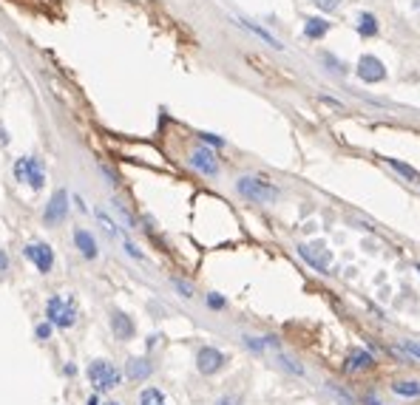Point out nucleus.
<instances>
[{"mask_svg":"<svg viewBox=\"0 0 420 405\" xmlns=\"http://www.w3.org/2000/svg\"><path fill=\"white\" fill-rule=\"evenodd\" d=\"M236 193L253 205H276L281 198V190L270 181V179H262V176H239L236 179Z\"/></svg>","mask_w":420,"mask_h":405,"instance_id":"1","label":"nucleus"},{"mask_svg":"<svg viewBox=\"0 0 420 405\" xmlns=\"http://www.w3.org/2000/svg\"><path fill=\"white\" fill-rule=\"evenodd\" d=\"M80 312H77V303L71 298H63V295H52L46 301V320L57 329H71L77 323Z\"/></svg>","mask_w":420,"mask_h":405,"instance_id":"2","label":"nucleus"},{"mask_svg":"<svg viewBox=\"0 0 420 405\" xmlns=\"http://www.w3.org/2000/svg\"><path fill=\"white\" fill-rule=\"evenodd\" d=\"M86 374H88V382L94 385V391H111V388H117L122 382V371L114 363H108V360L88 363Z\"/></svg>","mask_w":420,"mask_h":405,"instance_id":"3","label":"nucleus"},{"mask_svg":"<svg viewBox=\"0 0 420 405\" xmlns=\"http://www.w3.org/2000/svg\"><path fill=\"white\" fill-rule=\"evenodd\" d=\"M12 170H15V179H18V181L29 184L32 190H43V184H46V170H43L40 159H35V156H21Z\"/></svg>","mask_w":420,"mask_h":405,"instance_id":"4","label":"nucleus"},{"mask_svg":"<svg viewBox=\"0 0 420 405\" xmlns=\"http://www.w3.org/2000/svg\"><path fill=\"white\" fill-rule=\"evenodd\" d=\"M187 164H190L196 173L207 176V179H216V176H219V162H216V153L210 150V147H204V145H199V147H193V150H190Z\"/></svg>","mask_w":420,"mask_h":405,"instance_id":"5","label":"nucleus"},{"mask_svg":"<svg viewBox=\"0 0 420 405\" xmlns=\"http://www.w3.org/2000/svg\"><path fill=\"white\" fill-rule=\"evenodd\" d=\"M355 77L366 85H375V83H383L386 80V66L375 57V54H363L355 66Z\"/></svg>","mask_w":420,"mask_h":405,"instance_id":"6","label":"nucleus"},{"mask_svg":"<svg viewBox=\"0 0 420 405\" xmlns=\"http://www.w3.org/2000/svg\"><path fill=\"white\" fill-rule=\"evenodd\" d=\"M225 363H228V357H225L216 346H202V349L196 351V368H199V374H204V377L222 371Z\"/></svg>","mask_w":420,"mask_h":405,"instance_id":"7","label":"nucleus"},{"mask_svg":"<svg viewBox=\"0 0 420 405\" xmlns=\"http://www.w3.org/2000/svg\"><path fill=\"white\" fill-rule=\"evenodd\" d=\"M69 219V193L66 190H57L52 198H49V205H46V213H43V224L46 227H57Z\"/></svg>","mask_w":420,"mask_h":405,"instance_id":"8","label":"nucleus"},{"mask_svg":"<svg viewBox=\"0 0 420 405\" xmlns=\"http://www.w3.org/2000/svg\"><path fill=\"white\" fill-rule=\"evenodd\" d=\"M23 255H26V258L37 267V272H43V275H49V272L54 270V250H52L49 244H43V241H32V244H26Z\"/></svg>","mask_w":420,"mask_h":405,"instance_id":"9","label":"nucleus"},{"mask_svg":"<svg viewBox=\"0 0 420 405\" xmlns=\"http://www.w3.org/2000/svg\"><path fill=\"white\" fill-rule=\"evenodd\" d=\"M298 255H301L310 267H315L318 272H327L329 264H332V253H329L327 244H321V241H315V244H301V247H298Z\"/></svg>","mask_w":420,"mask_h":405,"instance_id":"10","label":"nucleus"},{"mask_svg":"<svg viewBox=\"0 0 420 405\" xmlns=\"http://www.w3.org/2000/svg\"><path fill=\"white\" fill-rule=\"evenodd\" d=\"M346 374H363V371H372L375 368V357H372V351H366V349H352L349 354H346Z\"/></svg>","mask_w":420,"mask_h":405,"instance_id":"11","label":"nucleus"},{"mask_svg":"<svg viewBox=\"0 0 420 405\" xmlns=\"http://www.w3.org/2000/svg\"><path fill=\"white\" fill-rule=\"evenodd\" d=\"M74 247L80 250V255H83L86 261H97V255H100L97 238H94L88 230H83V227H77V230H74Z\"/></svg>","mask_w":420,"mask_h":405,"instance_id":"12","label":"nucleus"},{"mask_svg":"<svg viewBox=\"0 0 420 405\" xmlns=\"http://www.w3.org/2000/svg\"><path fill=\"white\" fill-rule=\"evenodd\" d=\"M111 329H114V337H117V340H131L134 332H136L134 320H131L125 312H119V309L111 312Z\"/></svg>","mask_w":420,"mask_h":405,"instance_id":"13","label":"nucleus"},{"mask_svg":"<svg viewBox=\"0 0 420 405\" xmlns=\"http://www.w3.org/2000/svg\"><path fill=\"white\" fill-rule=\"evenodd\" d=\"M125 374H128V380H148L153 374V365L148 357H131L125 363Z\"/></svg>","mask_w":420,"mask_h":405,"instance_id":"14","label":"nucleus"},{"mask_svg":"<svg viewBox=\"0 0 420 405\" xmlns=\"http://www.w3.org/2000/svg\"><path fill=\"white\" fill-rule=\"evenodd\" d=\"M355 32H358L363 40H372V37H378V32H380V26H378V18H375L372 12H361V15H358V20H355Z\"/></svg>","mask_w":420,"mask_h":405,"instance_id":"15","label":"nucleus"},{"mask_svg":"<svg viewBox=\"0 0 420 405\" xmlns=\"http://www.w3.org/2000/svg\"><path fill=\"white\" fill-rule=\"evenodd\" d=\"M329 29H332V23H327L324 18H307L304 20V37L307 40H324L329 35Z\"/></svg>","mask_w":420,"mask_h":405,"instance_id":"16","label":"nucleus"},{"mask_svg":"<svg viewBox=\"0 0 420 405\" xmlns=\"http://www.w3.org/2000/svg\"><path fill=\"white\" fill-rule=\"evenodd\" d=\"M236 26L247 29L250 35H256L259 40H264V43H267L270 49H276V52H281V49H284V46H281V43H279V40H276V37H273L267 29H262V26H253V23H250V20H245V18H236Z\"/></svg>","mask_w":420,"mask_h":405,"instance_id":"17","label":"nucleus"},{"mask_svg":"<svg viewBox=\"0 0 420 405\" xmlns=\"http://www.w3.org/2000/svg\"><path fill=\"white\" fill-rule=\"evenodd\" d=\"M392 394H397L403 399H414V397H420V380H395Z\"/></svg>","mask_w":420,"mask_h":405,"instance_id":"18","label":"nucleus"},{"mask_svg":"<svg viewBox=\"0 0 420 405\" xmlns=\"http://www.w3.org/2000/svg\"><path fill=\"white\" fill-rule=\"evenodd\" d=\"M395 173H400L406 181H412V184H420V173L414 170V167H409V164H403V162H397V159H383Z\"/></svg>","mask_w":420,"mask_h":405,"instance_id":"19","label":"nucleus"},{"mask_svg":"<svg viewBox=\"0 0 420 405\" xmlns=\"http://www.w3.org/2000/svg\"><path fill=\"white\" fill-rule=\"evenodd\" d=\"M111 210H114V213L122 219V224H125L128 230H136V219L131 216V210L122 205V201H117V198H114V201H111Z\"/></svg>","mask_w":420,"mask_h":405,"instance_id":"20","label":"nucleus"},{"mask_svg":"<svg viewBox=\"0 0 420 405\" xmlns=\"http://www.w3.org/2000/svg\"><path fill=\"white\" fill-rule=\"evenodd\" d=\"M94 216H97V222L103 224V230H105V233H108L111 238H119V241H122V233H119V224H117V222H111V219H108V213H103V210H97Z\"/></svg>","mask_w":420,"mask_h":405,"instance_id":"21","label":"nucleus"},{"mask_svg":"<svg viewBox=\"0 0 420 405\" xmlns=\"http://www.w3.org/2000/svg\"><path fill=\"white\" fill-rule=\"evenodd\" d=\"M139 405H168V402H165V397H162L159 388H145L139 394Z\"/></svg>","mask_w":420,"mask_h":405,"instance_id":"22","label":"nucleus"},{"mask_svg":"<svg viewBox=\"0 0 420 405\" xmlns=\"http://www.w3.org/2000/svg\"><path fill=\"white\" fill-rule=\"evenodd\" d=\"M321 63L327 66V71H332V74H338V77H344V74H346V66H344L335 54H327V52H324V54H321Z\"/></svg>","mask_w":420,"mask_h":405,"instance_id":"23","label":"nucleus"},{"mask_svg":"<svg viewBox=\"0 0 420 405\" xmlns=\"http://www.w3.org/2000/svg\"><path fill=\"white\" fill-rule=\"evenodd\" d=\"M327 391H332V394L341 399V405H355V397H352L349 391H344L338 382H327Z\"/></svg>","mask_w":420,"mask_h":405,"instance_id":"24","label":"nucleus"},{"mask_svg":"<svg viewBox=\"0 0 420 405\" xmlns=\"http://www.w3.org/2000/svg\"><path fill=\"white\" fill-rule=\"evenodd\" d=\"M397 346H400V351H403V354H409L412 360H417V363H420V343H417V340H400Z\"/></svg>","mask_w":420,"mask_h":405,"instance_id":"25","label":"nucleus"},{"mask_svg":"<svg viewBox=\"0 0 420 405\" xmlns=\"http://www.w3.org/2000/svg\"><path fill=\"white\" fill-rule=\"evenodd\" d=\"M313 4H315V9H321V12H338L341 6H344V0H313Z\"/></svg>","mask_w":420,"mask_h":405,"instance_id":"26","label":"nucleus"},{"mask_svg":"<svg viewBox=\"0 0 420 405\" xmlns=\"http://www.w3.org/2000/svg\"><path fill=\"white\" fill-rule=\"evenodd\" d=\"M199 139H202V145H210V147H225V139L216 133H199Z\"/></svg>","mask_w":420,"mask_h":405,"instance_id":"27","label":"nucleus"},{"mask_svg":"<svg viewBox=\"0 0 420 405\" xmlns=\"http://www.w3.org/2000/svg\"><path fill=\"white\" fill-rule=\"evenodd\" d=\"M122 247H125V253L134 258V261H145V255L139 253V247L134 244V241H128V238H122Z\"/></svg>","mask_w":420,"mask_h":405,"instance_id":"28","label":"nucleus"},{"mask_svg":"<svg viewBox=\"0 0 420 405\" xmlns=\"http://www.w3.org/2000/svg\"><path fill=\"white\" fill-rule=\"evenodd\" d=\"M279 360H281V365H284V368H290V371H293V374H298V377H301V374H304V368H301V365H298V363H296V360H293V357H287V354H281V357H279Z\"/></svg>","mask_w":420,"mask_h":405,"instance_id":"29","label":"nucleus"},{"mask_svg":"<svg viewBox=\"0 0 420 405\" xmlns=\"http://www.w3.org/2000/svg\"><path fill=\"white\" fill-rule=\"evenodd\" d=\"M170 284H173V286L182 292V298H193V286H190V284H185V281H179V278H173Z\"/></svg>","mask_w":420,"mask_h":405,"instance_id":"30","label":"nucleus"},{"mask_svg":"<svg viewBox=\"0 0 420 405\" xmlns=\"http://www.w3.org/2000/svg\"><path fill=\"white\" fill-rule=\"evenodd\" d=\"M35 334H37V340H49V337H52V323H49V320H46V323H37Z\"/></svg>","mask_w":420,"mask_h":405,"instance_id":"31","label":"nucleus"},{"mask_svg":"<svg viewBox=\"0 0 420 405\" xmlns=\"http://www.w3.org/2000/svg\"><path fill=\"white\" fill-rule=\"evenodd\" d=\"M207 306H210V309H225V298L216 295V292H210V295H207Z\"/></svg>","mask_w":420,"mask_h":405,"instance_id":"32","label":"nucleus"},{"mask_svg":"<svg viewBox=\"0 0 420 405\" xmlns=\"http://www.w3.org/2000/svg\"><path fill=\"white\" fill-rule=\"evenodd\" d=\"M361 405H386V402H383V399H380L378 394H372V391H366V394L361 397Z\"/></svg>","mask_w":420,"mask_h":405,"instance_id":"33","label":"nucleus"},{"mask_svg":"<svg viewBox=\"0 0 420 405\" xmlns=\"http://www.w3.org/2000/svg\"><path fill=\"white\" fill-rule=\"evenodd\" d=\"M216 405H242V399H239V397H233V394H228V397H222Z\"/></svg>","mask_w":420,"mask_h":405,"instance_id":"34","label":"nucleus"},{"mask_svg":"<svg viewBox=\"0 0 420 405\" xmlns=\"http://www.w3.org/2000/svg\"><path fill=\"white\" fill-rule=\"evenodd\" d=\"M6 270H9V255L0 250V272H6Z\"/></svg>","mask_w":420,"mask_h":405,"instance_id":"35","label":"nucleus"},{"mask_svg":"<svg viewBox=\"0 0 420 405\" xmlns=\"http://www.w3.org/2000/svg\"><path fill=\"white\" fill-rule=\"evenodd\" d=\"M9 142V136H6V131L4 128H0V145H6Z\"/></svg>","mask_w":420,"mask_h":405,"instance_id":"36","label":"nucleus"},{"mask_svg":"<svg viewBox=\"0 0 420 405\" xmlns=\"http://www.w3.org/2000/svg\"><path fill=\"white\" fill-rule=\"evenodd\" d=\"M97 402H100L97 397H88V405H97Z\"/></svg>","mask_w":420,"mask_h":405,"instance_id":"37","label":"nucleus"},{"mask_svg":"<svg viewBox=\"0 0 420 405\" xmlns=\"http://www.w3.org/2000/svg\"><path fill=\"white\" fill-rule=\"evenodd\" d=\"M105 405H119V402H105Z\"/></svg>","mask_w":420,"mask_h":405,"instance_id":"38","label":"nucleus"},{"mask_svg":"<svg viewBox=\"0 0 420 405\" xmlns=\"http://www.w3.org/2000/svg\"><path fill=\"white\" fill-rule=\"evenodd\" d=\"M417 272H420V264H417Z\"/></svg>","mask_w":420,"mask_h":405,"instance_id":"39","label":"nucleus"}]
</instances>
